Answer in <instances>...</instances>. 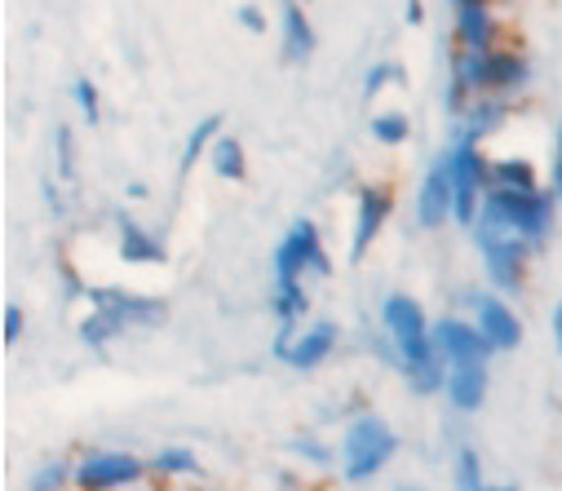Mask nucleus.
Wrapping results in <instances>:
<instances>
[{
    "mask_svg": "<svg viewBox=\"0 0 562 491\" xmlns=\"http://www.w3.org/2000/svg\"><path fill=\"white\" fill-rule=\"evenodd\" d=\"M390 85H403V67H398V63H376V67L363 76V93H368V98H376V93L390 89Z\"/></svg>",
    "mask_w": 562,
    "mask_h": 491,
    "instance_id": "29",
    "label": "nucleus"
},
{
    "mask_svg": "<svg viewBox=\"0 0 562 491\" xmlns=\"http://www.w3.org/2000/svg\"><path fill=\"white\" fill-rule=\"evenodd\" d=\"M58 159H63V174L71 178V169H76V159H71V133H67V129H58Z\"/></svg>",
    "mask_w": 562,
    "mask_h": 491,
    "instance_id": "34",
    "label": "nucleus"
},
{
    "mask_svg": "<svg viewBox=\"0 0 562 491\" xmlns=\"http://www.w3.org/2000/svg\"><path fill=\"white\" fill-rule=\"evenodd\" d=\"M381 327H385V337H390L394 350H398V372H403V377L416 372L420 364H430V359L439 355L435 327L426 323V310H420L412 297H403V292H390V297L381 301Z\"/></svg>",
    "mask_w": 562,
    "mask_h": 491,
    "instance_id": "2",
    "label": "nucleus"
},
{
    "mask_svg": "<svg viewBox=\"0 0 562 491\" xmlns=\"http://www.w3.org/2000/svg\"><path fill=\"white\" fill-rule=\"evenodd\" d=\"M333 350H337V327H333V323H311L306 333H297L293 346L284 350V364L297 368V372H311V368H319Z\"/></svg>",
    "mask_w": 562,
    "mask_h": 491,
    "instance_id": "15",
    "label": "nucleus"
},
{
    "mask_svg": "<svg viewBox=\"0 0 562 491\" xmlns=\"http://www.w3.org/2000/svg\"><path fill=\"white\" fill-rule=\"evenodd\" d=\"M457 487H461V491H483V487H487L483 460H479V451H474L470 443L457 451Z\"/></svg>",
    "mask_w": 562,
    "mask_h": 491,
    "instance_id": "27",
    "label": "nucleus"
},
{
    "mask_svg": "<svg viewBox=\"0 0 562 491\" xmlns=\"http://www.w3.org/2000/svg\"><path fill=\"white\" fill-rule=\"evenodd\" d=\"M209 164H213V174H217V178H226V182H244V174H248L244 142H239V137L217 133V142L209 146Z\"/></svg>",
    "mask_w": 562,
    "mask_h": 491,
    "instance_id": "21",
    "label": "nucleus"
},
{
    "mask_svg": "<svg viewBox=\"0 0 562 491\" xmlns=\"http://www.w3.org/2000/svg\"><path fill=\"white\" fill-rule=\"evenodd\" d=\"M452 213H457V191H452V164L443 155L430 164L426 182L416 191V222L420 231H439L443 222H452Z\"/></svg>",
    "mask_w": 562,
    "mask_h": 491,
    "instance_id": "8",
    "label": "nucleus"
},
{
    "mask_svg": "<svg viewBox=\"0 0 562 491\" xmlns=\"http://www.w3.org/2000/svg\"><path fill=\"white\" fill-rule=\"evenodd\" d=\"M448 403L457 412H479L487 399V359H457L448 364Z\"/></svg>",
    "mask_w": 562,
    "mask_h": 491,
    "instance_id": "13",
    "label": "nucleus"
},
{
    "mask_svg": "<svg viewBox=\"0 0 562 491\" xmlns=\"http://www.w3.org/2000/svg\"><path fill=\"white\" fill-rule=\"evenodd\" d=\"M465 305H470L474 323L483 327V337L496 346V355L501 350H514L522 342V323H518V314L501 297H492V292H465Z\"/></svg>",
    "mask_w": 562,
    "mask_h": 491,
    "instance_id": "9",
    "label": "nucleus"
},
{
    "mask_svg": "<svg viewBox=\"0 0 562 491\" xmlns=\"http://www.w3.org/2000/svg\"><path fill=\"white\" fill-rule=\"evenodd\" d=\"M553 342H558V350H562V305L553 310Z\"/></svg>",
    "mask_w": 562,
    "mask_h": 491,
    "instance_id": "36",
    "label": "nucleus"
},
{
    "mask_svg": "<svg viewBox=\"0 0 562 491\" xmlns=\"http://www.w3.org/2000/svg\"><path fill=\"white\" fill-rule=\"evenodd\" d=\"M328 270H333V261H328V253L319 244L315 222H293V231L274 248V275L306 279V275H328Z\"/></svg>",
    "mask_w": 562,
    "mask_h": 491,
    "instance_id": "6",
    "label": "nucleus"
},
{
    "mask_svg": "<svg viewBox=\"0 0 562 491\" xmlns=\"http://www.w3.org/2000/svg\"><path fill=\"white\" fill-rule=\"evenodd\" d=\"M19 337H23V310L5 305V346H19Z\"/></svg>",
    "mask_w": 562,
    "mask_h": 491,
    "instance_id": "33",
    "label": "nucleus"
},
{
    "mask_svg": "<svg viewBox=\"0 0 562 491\" xmlns=\"http://www.w3.org/2000/svg\"><path fill=\"white\" fill-rule=\"evenodd\" d=\"M505 115H509V98H505V93H474L470 107L457 115V120H461V133H457V137L483 142L487 133H496V129L505 124Z\"/></svg>",
    "mask_w": 562,
    "mask_h": 491,
    "instance_id": "16",
    "label": "nucleus"
},
{
    "mask_svg": "<svg viewBox=\"0 0 562 491\" xmlns=\"http://www.w3.org/2000/svg\"><path fill=\"white\" fill-rule=\"evenodd\" d=\"M435 346L448 355V364L457 359H492L496 346L483 337V327L474 319H439L435 323Z\"/></svg>",
    "mask_w": 562,
    "mask_h": 491,
    "instance_id": "11",
    "label": "nucleus"
},
{
    "mask_svg": "<svg viewBox=\"0 0 562 491\" xmlns=\"http://www.w3.org/2000/svg\"><path fill=\"white\" fill-rule=\"evenodd\" d=\"M426 14H420V0H407V23H420Z\"/></svg>",
    "mask_w": 562,
    "mask_h": 491,
    "instance_id": "37",
    "label": "nucleus"
},
{
    "mask_svg": "<svg viewBox=\"0 0 562 491\" xmlns=\"http://www.w3.org/2000/svg\"><path fill=\"white\" fill-rule=\"evenodd\" d=\"M143 478H147V465L128 451H89L76 465V487H89V491H115V487H133Z\"/></svg>",
    "mask_w": 562,
    "mask_h": 491,
    "instance_id": "7",
    "label": "nucleus"
},
{
    "mask_svg": "<svg viewBox=\"0 0 562 491\" xmlns=\"http://www.w3.org/2000/svg\"><path fill=\"white\" fill-rule=\"evenodd\" d=\"M448 164H452V191H457L452 222L474 226V217L483 209V196H487V155H483V142L457 137V146L448 150Z\"/></svg>",
    "mask_w": 562,
    "mask_h": 491,
    "instance_id": "5",
    "label": "nucleus"
},
{
    "mask_svg": "<svg viewBox=\"0 0 562 491\" xmlns=\"http://www.w3.org/2000/svg\"><path fill=\"white\" fill-rule=\"evenodd\" d=\"M67 482H76V469H67L63 460H54V465H45V469H36L32 478H27V487L32 491H58V487H67Z\"/></svg>",
    "mask_w": 562,
    "mask_h": 491,
    "instance_id": "28",
    "label": "nucleus"
},
{
    "mask_svg": "<svg viewBox=\"0 0 562 491\" xmlns=\"http://www.w3.org/2000/svg\"><path fill=\"white\" fill-rule=\"evenodd\" d=\"M540 178H536V164L522 159V155H501V159H487V191H536Z\"/></svg>",
    "mask_w": 562,
    "mask_h": 491,
    "instance_id": "18",
    "label": "nucleus"
},
{
    "mask_svg": "<svg viewBox=\"0 0 562 491\" xmlns=\"http://www.w3.org/2000/svg\"><path fill=\"white\" fill-rule=\"evenodd\" d=\"M124 333V323L111 314V310H102V305H93V314L80 323V342L85 346H93V350H102L106 342H115Z\"/></svg>",
    "mask_w": 562,
    "mask_h": 491,
    "instance_id": "23",
    "label": "nucleus"
},
{
    "mask_svg": "<svg viewBox=\"0 0 562 491\" xmlns=\"http://www.w3.org/2000/svg\"><path fill=\"white\" fill-rule=\"evenodd\" d=\"M372 137L381 146H403L412 137V120L403 111H381V115H372Z\"/></svg>",
    "mask_w": 562,
    "mask_h": 491,
    "instance_id": "26",
    "label": "nucleus"
},
{
    "mask_svg": "<svg viewBox=\"0 0 562 491\" xmlns=\"http://www.w3.org/2000/svg\"><path fill=\"white\" fill-rule=\"evenodd\" d=\"M71 93H76V107H80V115H85L89 124H98V120H102V102H98V85H93V80H76V85H71Z\"/></svg>",
    "mask_w": 562,
    "mask_h": 491,
    "instance_id": "30",
    "label": "nucleus"
},
{
    "mask_svg": "<svg viewBox=\"0 0 562 491\" xmlns=\"http://www.w3.org/2000/svg\"><path fill=\"white\" fill-rule=\"evenodd\" d=\"M558 150H562V124H558Z\"/></svg>",
    "mask_w": 562,
    "mask_h": 491,
    "instance_id": "38",
    "label": "nucleus"
},
{
    "mask_svg": "<svg viewBox=\"0 0 562 491\" xmlns=\"http://www.w3.org/2000/svg\"><path fill=\"white\" fill-rule=\"evenodd\" d=\"M217 133H222V115H209V120L195 124V133L187 137V150H182V174H191V169H195V159L209 155V146L217 142Z\"/></svg>",
    "mask_w": 562,
    "mask_h": 491,
    "instance_id": "24",
    "label": "nucleus"
},
{
    "mask_svg": "<svg viewBox=\"0 0 562 491\" xmlns=\"http://www.w3.org/2000/svg\"><path fill=\"white\" fill-rule=\"evenodd\" d=\"M531 85V63L522 49H492V93H522Z\"/></svg>",
    "mask_w": 562,
    "mask_h": 491,
    "instance_id": "19",
    "label": "nucleus"
},
{
    "mask_svg": "<svg viewBox=\"0 0 562 491\" xmlns=\"http://www.w3.org/2000/svg\"><path fill=\"white\" fill-rule=\"evenodd\" d=\"M553 196H558V209H562V150L553 159Z\"/></svg>",
    "mask_w": 562,
    "mask_h": 491,
    "instance_id": "35",
    "label": "nucleus"
},
{
    "mask_svg": "<svg viewBox=\"0 0 562 491\" xmlns=\"http://www.w3.org/2000/svg\"><path fill=\"white\" fill-rule=\"evenodd\" d=\"M115 231H120V257L128 266H156L165 261V244L143 226V222H133V217H115Z\"/></svg>",
    "mask_w": 562,
    "mask_h": 491,
    "instance_id": "17",
    "label": "nucleus"
},
{
    "mask_svg": "<svg viewBox=\"0 0 562 491\" xmlns=\"http://www.w3.org/2000/svg\"><path fill=\"white\" fill-rule=\"evenodd\" d=\"M289 447H293L302 460H311V465H328V460H333V451H328L324 443H315V438H293Z\"/></svg>",
    "mask_w": 562,
    "mask_h": 491,
    "instance_id": "31",
    "label": "nucleus"
},
{
    "mask_svg": "<svg viewBox=\"0 0 562 491\" xmlns=\"http://www.w3.org/2000/svg\"><path fill=\"white\" fill-rule=\"evenodd\" d=\"M452 5H465V0H452Z\"/></svg>",
    "mask_w": 562,
    "mask_h": 491,
    "instance_id": "39",
    "label": "nucleus"
},
{
    "mask_svg": "<svg viewBox=\"0 0 562 491\" xmlns=\"http://www.w3.org/2000/svg\"><path fill=\"white\" fill-rule=\"evenodd\" d=\"M279 23H284V58L289 63H306L315 54V27L311 19L302 14L297 0H284V10H279Z\"/></svg>",
    "mask_w": 562,
    "mask_h": 491,
    "instance_id": "20",
    "label": "nucleus"
},
{
    "mask_svg": "<svg viewBox=\"0 0 562 491\" xmlns=\"http://www.w3.org/2000/svg\"><path fill=\"white\" fill-rule=\"evenodd\" d=\"M394 213V196L390 187H359V204H355V235H350V261H363L372 239L381 235V226Z\"/></svg>",
    "mask_w": 562,
    "mask_h": 491,
    "instance_id": "10",
    "label": "nucleus"
},
{
    "mask_svg": "<svg viewBox=\"0 0 562 491\" xmlns=\"http://www.w3.org/2000/svg\"><path fill=\"white\" fill-rule=\"evenodd\" d=\"M474 244H479V257H483V270H487V279H492V288H501V292H518L522 288V279H527V261H531V244L496 213V209H479V217H474Z\"/></svg>",
    "mask_w": 562,
    "mask_h": 491,
    "instance_id": "1",
    "label": "nucleus"
},
{
    "mask_svg": "<svg viewBox=\"0 0 562 491\" xmlns=\"http://www.w3.org/2000/svg\"><path fill=\"white\" fill-rule=\"evenodd\" d=\"M394 451H398L394 429H390L381 416L363 412V416H355V421L346 425V434H341V478H346V482H372V478L390 465Z\"/></svg>",
    "mask_w": 562,
    "mask_h": 491,
    "instance_id": "3",
    "label": "nucleus"
},
{
    "mask_svg": "<svg viewBox=\"0 0 562 491\" xmlns=\"http://www.w3.org/2000/svg\"><path fill=\"white\" fill-rule=\"evenodd\" d=\"M85 297L93 305L111 310L124 327H151L165 319V301H156V297H137V292H120V288H89Z\"/></svg>",
    "mask_w": 562,
    "mask_h": 491,
    "instance_id": "12",
    "label": "nucleus"
},
{
    "mask_svg": "<svg viewBox=\"0 0 562 491\" xmlns=\"http://www.w3.org/2000/svg\"><path fill=\"white\" fill-rule=\"evenodd\" d=\"M487 209H496L536 253L549 244V231H553V209H558V196L553 191H487L483 196Z\"/></svg>",
    "mask_w": 562,
    "mask_h": 491,
    "instance_id": "4",
    "label": "nucleus"
},
{
    "mask_svg": "<svg viewBox=\"0 0 562 491\" xmlns=\"http://www.w3.org/2000/svg\"><path fill=\"white\" fill-rule=\"evenodd\" d=\"M151 473H160V478H191V473H200V460L187 447H165V451H156Z\"/></svg>",
    "mask_w": 562,
    "mask_h": 491,
    "instance_id": "25",
    "label": "nucleus"
},
{
    "mask_svg": "<svg viewBox=\"0 0 562 491\" xmlns=\"http://www.w3.org/2000/svg\"><path fill=\"white\" fill-rule=\"evenodd\" d=\"M270 305H274V319H279V323H302V314H306V305H311L302 279H293V275H274Z\"/></svg>",
    "mask_w": 562,
    "mask_h": 491,
    "instance_id": "22",
    "label": "nucleus"
},
{
    "mask_svg": "<svg viewBox=\"0 0 562 491\" xmlns=\"http://www.w3.org/2000/svg\"><path fill=\"white\" fill-rule=\"evenodd\" d=\"M235 19H239V27H244V32L266 36V14H261L257 5H239V10H235Z\"/></svg>",
    "mask_w": 562,
    "mask_h": 491,
    "instance_id": "32",
    "label": "nucleus"
},
{
    "mask_svg": "<svg viewBox=\"0 0 562 491\" xmlns=\"http://www.w3.org/2000/svg\"><path fill=\"white\" fill-rule=\"evenodd\" d=\"M457 10V45L461 49H492L496 45V14L487 0H465V5H452Z\"/></svg>",
    "mask_w": 562,
    "mask_h": 491,
    "instance_id": "14",
    "label": "nucleus"
}]
</instances>
